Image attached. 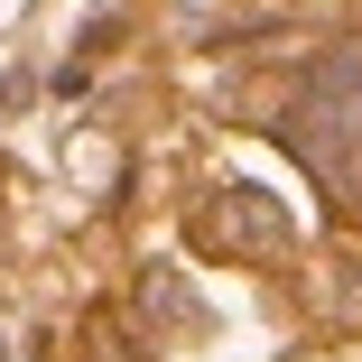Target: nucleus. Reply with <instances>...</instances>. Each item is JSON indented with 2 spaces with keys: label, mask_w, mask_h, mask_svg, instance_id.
<instances>
[{
  "label": "nucleus",
  "mask_w": 362,
  "mask_h": 362,
  "mask_svg": "<svg viewBox=\"0 0 362 362\" xmlns=\"http://www.w3.org/2000/svg\"><path fill=\"white\" fill-rule=\"evenodd\" d=\"M288 139H298V158L325 186L362 195V37L325 47L307 65V93H298V112H288Z\"/></svg>",
  "instance_id": "nucleus-1"
}]
</instances>
